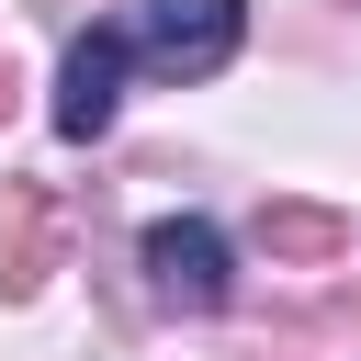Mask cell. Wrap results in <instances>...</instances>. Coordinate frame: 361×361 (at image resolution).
Wrapping results in <instances>:
<instances>
[{"label":"cell","instance_id":"obj_1","mask_svg":"<svg viewBox=\"0 0 361 361\" xmlns=\"http://www.w3.org/2000/svg\"><path fill=\"white\" fill-rule=\"evenodd\" d=\"M237 34H248V0H147L135 56H147L158 79H214V68L237 56Z\"/></svg>","mask_w":361,"mask_h":361},{"label":"cell","instance_id":"obj_2","mask_svg":"<svg viewBox=\"0 0 361 361\" xmlns=\"http://www.w3.org/2000/svg\"><path fill=\"white\" fill-rule=\"evenodd\" d=\"M124 56H135V34L124 23H90L79 45H68V68H56V135H102L113 124V102H124Z\"/></svg>","mask_w":361,"mask_h":361},{"label":"cell","instance_id":"obj_3","mask_svg":"<svg viewBox=\"0 0 361 361\" xmlns=\"http://www.w3.org/2000/svg\"><path fill=\"white\" fill-rule=\"evenodd\" d=\"M147 282H158L169 305L214 316V305H226V237H214L203 214H158V226H147Z\"/></svg>","mask_w":361,"mask_h":361},{"label":"cell","instance_id":"obj_4","mask_svg":"<svg viewBox=\"0 0 361 361\" xmlns=\"http://www.w3.org/2000/svg\"><path fill=\"white\" fill-rule=\"evenodd\" d=\"M56 271V214L34 180H0V293H34Z\"/></svg>","mask_w":361,"mask_h":361},{"label":"cell","instance_id":"obj_5","mask_svg":"<svg viewBox=\"0 0 361 361\" xmlns=\"http://www.w3.org/2000/svg\"><path fill=\"white\" fill-rule=\"evenodd\" d=\"M259 237H271L282 259H327L350 226H338V214H316V203H271V214H259Z\"/></svg>","mask_w":361,"mask_h":361},{"label":"cell","instance_id":"obj_6","mask_svg":"<svg viewBox=\"0 0 361 361\" xmlns=\"http://www.w3.org/2000/svg\"><path fill=\"white\" fill-rule=\"evenodd\" d=\"M0 113H11V68H0Z\"/></svg>","mask_w":361,"mask_h":361}]
</instances>
